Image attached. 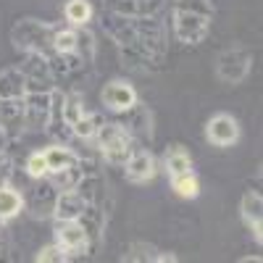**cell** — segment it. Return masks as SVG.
Segmentation results:
<instances>
[{"label": "cell", "mask_w": 263, "mask_h": 263, "mask_svg": "<svg viewBox=\"0 0 263 263\" xmlns=\"http://www.w3.org/2000/svg\"><path fill=\"white\" fill-rule=\"evenodd\" d=\"M103 29L116 42L121 63L135 71L161 69L166 58V29L156 16L103 13Z\"/></svg>", "instance_id": "cell-1"}, {"label": "cell", "mask_w": 263, "mask_h": 263, "mask_svg": "<svg viewBox=\"0 0 263 263\" xmlns=\"http://www.w3.org/2000/svg\"><path fill=\"white\" fill-rule=\"evenodd\" d=\"M213 3L211 0H174L171 3V24L174 34L184 45H197L211 32Z\"/></svg>", "instance_id": "cell-2"}, {"label": "cell", "mask_w": 263, "mask_h": 263, "mask_svg": "<svg viewBox=\"0 0 263 263\" xmlns=\"http://www.w3.org/2000/svg\"><path fill=\"white\" fill-rule=\"evenodd\" d=\"M55 29L48 21L40 18H21L11 29V42L18 53H37V55H53V37Z\"/></svg>", "instance_id": "cell-3"}, {"label": "cell", "mask_w": 263, "mask_h": 263, "mask_svg": "<svg viewBox=\"0 0 263 263\" xmlns=\"http://www.w3.org/2000/svg\"><path fill=\"white\" fill-rule=\"evenodd\" d=\"M98 147L103 153V158L111 163V166H124L132 156V150H135V137L126 132L124 124L119 121H105L98 126Z\"/></svg>", "instance_id": "cell-4"}, {"label": "cell", "mask_w": 263, "mask_h": 263, "mask_svg": "<svg viewBox=\"0 0 263 263\" xmlns=\"http://www.w3.org/2000/svg\"><path fill=\"white\" fill-rule=\"evenodd\" d=\"M253 69V53L245 45H229L216 58V77L224 84H242Z\"/></svg>", "instance_id": "cell-5"}, {"label": "cell", "mask_w": 263, "mask_h": 263, "mask_svg": "<svg viewBox=\"0 0 263 263\" xmlns=\"http://www.w3.org/2000/svg\"><path fill=\"white\" fill-rule=\"evenodd\" d=\"M18 69L27 77V92H55V74L45 55L24 53V63H18Z\"/></svg>", "instance_id": "cell-6"}, {"label": "cell", "mask_w": 263, "mask_h": 263, "mask_svg": "<svg viewBox=\"0 0 263 263\" xmlns=\"http://www.w3.org/2000/svg\"><path fill=\"white\" fill-rule=\"evenodd\" d=\"M55 242L66 250L69 258H79L92 248L90 234H87V229L77 218H71V221H55Z\"/></svg>", "instance_id": "cell-7"}, {"label": "cell", "mask_w": 263, "mask_h": 263, "mask_svg": "<svg viewBox=\"0 0 263 263\" xmlns=\"http://www.w3.org/2000/svg\"><path fill=\"white\" fill-rule=\"evenodd\" d=\"M27 129L24 98H3L0 100V135L8 140H18Z\"/></svg>", "instance_id": "cell-8"}, {"label": "cell", "mask_w": 263, "mask_h": 263, "mask_svg": "<svg viewBox=\"0 0 263 263\" xmlns=\"http://www.w3.org/2000/svg\"><path fill=\"white\" fill-rule=\"evenodd\" d=\"M50 111H53V92H27V95H24L27 129H32V132L48 129Z\"/></svg>", "instance_id": "cell-9"}, {"label": "cell", "mask_w": 263, "mask_h": 263, "mask_svg": "<svg viewBox=\"0 0 263 263\" xmlns=\"http://www.w3.org/2000/svg\"><path fill=\"white\" fill-rule=\"evenodd\" d=\"M100 100H103V105L108 108V111L124 114V111H129V108L137 103V92H135V87H132L129 82L114 79V82H108V84L103 87Z\"/></svg>", "instance_id": "cell-10"}, {"label": "cell", "mask_w": 263, "mask_h": 263, "mask_svg": "<svg viewBox=\"0 0 263 263\" xmlns=\"http://www.w3.org/2000/svg\"><path fill=\"white\" fill-rule=\"evenodd\" d=\"M205 140L211 145H218V147L234 145L239 140V124H237V119H232L229 114H216L205 124Z\"/></svg>", "instance_id": "cell-11"}, {"label": "cell", "mask_w": 263, "mask_h": 263, "mask_svg": "<svg viewBox=\"0 0 263 263\" xmlns=\"http://www.w3.org/2000/svg\"><path fill=\"white\" fill-rule=\"evenodd\" d=\"M55 200H58V190H55V184L48 179V174H45V177H40V179H34L32 197H29V208H32L34 218H48V216H53Z\"/></svg>", "instance_id": "cell-12"}, {"label": "cell", "mask_w": 263, "mask_h": 263, "mask_svg": "<svg viewBox=\"0 0 263 263\" xmlns=\"http://www.w3.org/2000/svg\"><path fill=\"white\" fill-rule=\"evenodd\" d=\"M126 168V179L132 184H145L156 177V158H153V153L145 150V147H135L132 150L129 161L124 163Z\"/></svg>", "instance_id": "cell-13"}, {"label": "cell", "mask_w": 263, "mask_h": 263, "mask_svg": "<svg viewBox=\"0 0 263 263\" xmlns=\"http://www.w3.org/2000/svg\"><path fill=\"white\" fill-rule=\"evenodd\" d=\"M245 224L250 227V232L255 234V242H263V197L258 190H248L242 195V203H239Z\"/></svg>", "instance_id": "cell-14"}, {"label": "cell", "mask_w": 263, "mask_h": 263, "mask_svg": "<svg viewBox=\"0 0 263 263\" xmlns=\"http://www.w3.org/2000/svg\"><path fill=\"white\" fill-rule=\"evenodd\" d=\"M105 6L121 16H156L163 0H105Z\"/></svg>", "instance_id": "cell-15"}, {"label": "cell", "mask_w": 263, "mask_h": 263, "mask_svg": "<svg viewBox=\"0 0 263 263\" xmlns=\"http://www.w3.org/2000/svg\"><path fill=\"white\" fill-rule=\"evenodd\" d=\"M124 114H126V124L124 126H126V132L132 137H140V140H150L153 137V116H150V111L145 105L135 103Z\"/></svg>", "instance_id": "cell-16"}, {"label": "cell", "mask_w": 263, "mask_h": 263, "mask_svg": "<svg viewBox=\"0 0 263 263\" xmlns=\"http://www.w3.org/2000/svg\"><path fill=\"white\" fill-rule=\"evenodd\" d=\"M84 208H87V200H84V197H82L77 190L58 192L53 218H55V221H71V218H79V216H82Z\"/></svg>", "instance_id": "cell-17"}, {"label": "cell", "mask_w": 263, "mask_h": 263, "mask_svg": "<svg viewBox=\"0 0 263 263\" xmlns=\"http://www.w3.org/2000/svg\"><path fill=\"white\" fill-rule=\"evenodd\" d=\"M27 95V77L18 66H8L0 71V100L3 98H24Z\"/></svg>", "instance_id": "cell-18"}, {"label": "cell", "mask_w": 263, "mask_h": 263, "mask_svg": "<svg viewBox=\"0 0 263 263\" xmlns=\"http://www.w3.org/2000/svg\"><path fill=\"white\" fill-rule=\"evenodd\" d=\"M90 166H84V161H79L77 166H69V168H63V171H53L48 174V179L55 184L58 192H69V190H77L79 182L84 179V174Z\"/></svg>", "instance_id": "cell-19"}, {"label": "cell", "mask_w": 263, "mask_h": 263, "mask_svg": "<svg viewBox=\"0 0 263 263\" xmlns=\"http://www.w3.org/2000/svg\"><path fill=\"white\" fill-rule=\"evenodd\" d=\"M45 153V163H48V174L53 171H63V168H69V166H77L82 158L77 156V153L71 147H66V145H53L48 150H42Z\"/></svg>", "instance_id": "cell-20"}, {"label": "cell", "mask_w": 263, "mask_h": 263, "mask_svg": "<svg viewBox=\"0 0 263 263\" xmlns=\"http://www.w3.org/2000/svg\"><path fill=\"white\" fill-rule=\"evenodd\" d=\"M163 166L168 171V177H179V174L192 171V158L182 145H171L166 150V156H163Z\"/></svg>", "instance_id": "cell-21"}, {"label": "cell", "mask_w": 263, "mask_h": 263, "mask_svg": "<svg viewBox=\"0 0 263 263\" xmlns=\"http://www.w3.org/2000/svg\"><path fill=\"white\" fill-rule=\"evenodd\" d=\"M79 40H82V32L71 29V27H58L55 29V37H53V53H61V55H74L79 53Z\"/></svg>", "instance_id": "cell-22"}, {"label": "cell", "mask_w": 263, "mask_h": 263, "mask_svg": "<svg viewBox=\"0 0 263 263\" xmlns=\"http://www.w3.org/2000/svg\"><path fill=\"white\" fill-rule=\"evenodd\" d=\"M58 108H61V116H63V121L69 124V126H74L87 111H84V98L79 95V92H69V95H61V100H58Z\"/></svg>", "instance_id": "cell-23"}, {"label": "cell", "mask_w": 263, "mask_h": 263, "mask_svg": "<svg viewBox=\"0 0 263 263\" xmlns=\"http://www.w3.org/2000/svg\"><path fill=\"white\" fill-rule=\"evenodd\" d=\"M158 255H161V250H158L156 245L132 242V245L124 250L121 260H129V263H158Z\"/></svg>", "instance_id": "cell-24"}, {"label": "cell", "mask_w": 263, "mask_h": 263, "mask_svg": "<svg viewBox=\"0 0 263 263\" xmlns=\"http://www.w3.org/2000/svg\"><path fill=\"white\" fill-rule=\"evenodd\" d=\"M77 221L87 229V234H90L92 245H95L98 237H100V232H103V213H100L98 203H87V208L82 211V216L77 218Z\"/></svg>", "instance_id": "cell-25"}, {"label": "cell", "mask_w": 263, "mask_h": 263, "mask_svg": "<svg viewBox=\"0 0 263 263\" xmlns=\"http://www.w3.org/2000/svg\"><path fill=\"white\" fill-rule=\"evenodd\" d=\"M63 13H66V21L71 27H87V21L92 18V6L87 0H69Z\"/></svg>", "instance_id": "cell-26"}, {"label": "cell", "mask_w": 263, "mask_h": 263, "mask_svg": "<svg viewBox=\"0 0 263 263\" xmlns=\"http://www.w3.org/2000/svg\"><path fill=\"white\" fill-rule=\"evenodd\" d=\"M21 205H24V200H21V195L13 187H8V184L0 187V218H3V221L13 218L21 211Z\"/></svg>", "instance_id": "cell-27"}, {"label": "cell", "mask_w": 263, "mask_h": 263, "mask_svg": "<svg viewBox=\"0 0 263 263\" xmlns=\"http://www.w3.org/2000/svg\"><path fill=\"white\" fill-rule=\"evenodd\" d=\"M171 187L177 190V195L187 197V200H195V197L200 195V182H197V177L192 171L179 174V177H171Z\"/></svg>", "instance_id": "cell-28"}, {"label": "cell", "mask_w": 263, "mask_h": 263, "mask_svg": "<svg viewBox=\"0 0 263 263\" xmlns=\"http://www.w3.org/2000/svg\"><path fill=\"white\" fill-rule=\"evenodd\" d=\"M98 126H100V121H98V116H90V114H84L74 126H71V135L74 137H79V140H95V135H98Z\"/></svg>", "instance_id": "cell-29"}, {"label": "cell", "mask_w": 263, "mask_h": 263, "mask_svg": "<svg viewBox=\"0 0 263 263\" xmlns=\"http://www.w3.org/2000/svg\"><path fill=\"white\" fill-rule=\"evenodd\" d=\"M24 168H27V174H29L32 179L45 177V174H48L45 153H42V150H34V153H29V156H27V163H24Z\"/></svg>", "instance_id": "cell-30"}, {"label": "cell", "mask_w": 263, "mask_h": 263, "mask_svg": "<svg viewBox=\"0 0 263 263\" xmlns=\"http://www.w3.org/2000/svg\"><path fill=\"white\" fill-rule=\"evenodd\" d=\"M34 260L37 263H63V260H69V255H66V250L58 245V242H53V245H45L37 255H34Z\"/></svg>", "instance_id": "cell-31"}, {"label": "cell", "mask_w": 263, "mask_h": 263, "mask_svg": "<svg viewBox=\"0 0 263 263\" xmlns=\"http://www.w3.org/2000/svg\"><path fill=\"white\" fill-rule=\"evenodd\" d=\"M11 174H13V163L8 158V153L0 150V187H6L11 182Z\"/></svg>", "instance_id": "cell-32"}, {"label": "cell", "mask_w": 263, "mask_h": 263, "mask_svg": "<svg viewBox=\"0 0 263 263\" xmlns=\"http://www.w3.org/2000/svg\"><path fill=\"white\" fill-rule=\"evenodd\" d=\"M6 253H8V234H6V229H0V258Z\"/></svg>", "instance_id": "cell-33"}, {"label": "cell", "mask_w": 263, "mask_h": 263, "mask_svg": "<svg viewBox=\"0 0 263 263\" xmlns=\"http://www.w3.org/2000/svg\"><path fill=\"white\" fill-rule=\"evenodd\" d=\"M242 263H260V255H248L242 258Z\"/></svg>", "instance_id": "cell-34"}]
</instances>
